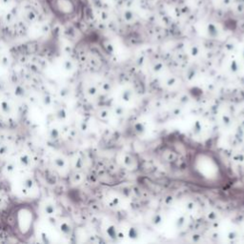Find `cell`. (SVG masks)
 I'll return each mask as SVG.
<instances>
[{
    "mask_svg": "<svg viewBox=\"0 0 244 244\" xmlns=\"http://www.w3.org/2000/svg\"><path fill=\"white\" fill-rule=\"evenodd\" d=\"M1 109L4 113H9L10 112V104L7 101H2L1 102Z\"/></svg>",
    "mask_w": 244,
    "mask_h": 244,
    "instance_id": "obj_5",
    "label": "cell"
},
{
    "mask_svg": "<svg viewBox=\"0 0 244 244\" xmlns=\"http://www.w3.org/2000/svg\"><path fill=\"white\" fill-rule=\"evenodd\" d=\"M55 164L58 168L65 167V160L63 158H61V157H57V158H55Z\"/></svg>",
    "mask_w": 244,
    "mask_h": 244,
    "instance_id": "obj_4",
    "label": "cell"
},
{
    "mask_svg": "<svg viewBox=\"0 0 244 244\" xmlns=\"http://www.w3.org/2000/svg\"><path fill=\"white\" fill-rule=\"evenodd\" d=\"M20 161H21V163L23 165H25V166H27V165H29L30 163H31V161H30V157L28 156H21V157H20Z\"/></svg>",
    "mask_w": 244,
    "mask_h": 244,
    "instance_id": "obj_6",
    "label": "cell"
},
{
    "mask_svg": "<svg viewBox=\"0 0 244 244\" xmlns=\"http://www.w3.org/2000/svg\"><path fill=\"white\" fill-rule=\"evenodd\" d=\"M59 230L63 234H67L70 232V226L66 222H60L59 223Z\"/></svg>",
    "mask_w": 244,
    "mask_h": 244,
    "instance_id": "obj_3",
    "label": "cell"
},
{
    "mask_svg": "<svg viewBox=\"0 0 244 244\" xmlns=\"http://www.w3.org/2000/svg\"><path fill=\"white\" fill-rule=\"evenodd\" d=\"M65 111L63 109L62 110H59V111L57 112V117H59V118H61V119H64L65 117H66V115H65V113H64Z\"/></svg>",
    "mask_w": 244,
    "mask_h": 244,
    "instance_id": "obj_7",
    "label": "cell"
},
{
    "mask_svg": "<svg viewBox=\"0 0 244 244\" xmlns=\"http://www.w3.org/2000/svg\"><path fill=\"white\" fill-rule=\"evenodd\" d=\"M44 212L49 216H53L55 213V207L53 203H46L44 205Z\"/></svg>",
    "mask_w": 244,
    "mask_h": 244,
    "instance_id": "obj_2",
    "label": "cell"
},
{
    "mask_svg": "<svg viewBox=\"0 0 244 244\" xmlns=\"http://www.w3.org/2000/svg\"><path fill=\"white\" fill-rule=\"evenodd\" d=\"M49 3L53 13L62 19L73 17L79 8V0H50Z\"/></svg>",
    "mask_w": 244,
    "mask_h": 244,
    "instance_id": "obj_1",
    "label": "cell"
}]
</instances>
